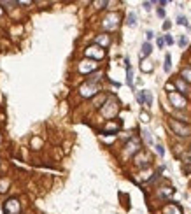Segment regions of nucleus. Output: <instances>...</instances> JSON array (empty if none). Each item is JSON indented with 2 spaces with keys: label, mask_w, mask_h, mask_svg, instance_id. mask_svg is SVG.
<instances>
[{
  "label": "nucleus",
  "mask_w": 191,
  "mask_h": 214,
  "mask_svg": "<svg viewBox=\"0 0 191 214\" xmlns=\"http://www.w3.org/2000/svg\"><path fill=\"white\" fill-rule=\"evenodd\" d=\"M170 128L174 130V134H177L179 137H189L191 135V128L188 125H184V123L177 121V119H170L168 121Z\"/></svg>",
  "instance_id": "obj_1"
},
{
  "label": "nucleus",
  "mask_w": 191,
  "mask_h": 214,
  "mask_svg": "<svg viewBox=\"0 0 191 214\" xmlns=\"http://www.w3.org/2000/svg\"><path fill=\"white\" fill-rule=\"evenodd\" d=\"M118 111H119V105H118L116 100L109 98L105 104L102 105V114L105 116V118H114V116L118 114Z\"/></svg>",
  "instance_id": "obj_2"
},
{
  "label": "nucleus",
  "mask_w": 191,
  "mask_h": 214,
  "mask_svg": "<svg viewBox=\"0 0 191 214\" xmlns=\"http://www.w3.org/2000/svg\"><path fill=\"white\" fill-rule=\"evenodd\" d=\"M100 91V86L98 84H91V83H86L79 88V93H81V97H86V98H90V97H95L97 93Z\"/></svg>",
  "instance_id": "obj_3"
},
{
  "label": "nucleus",
  "mask_w": 191,
  "mask_h": 214,
  "mask_svg": "<svg viewBox=\"0 0 191 214\" xmlns=\"http://www.w3.org/2000/svg\"><path fill=\"white\" fill-rule=\"evenodd\" d=\"M21 211V205H19V200L16 198H9L5 204H4V214H19Z\"/></svg>",
  "instance_id": "obj_4"
},
{
  "label": "nucleus",
  "mask_w": 191,
  "mask_h": 214,
  "mask_svg": "<svg viewBox=\"0 0 191 214\" xmlns=\"http://www.w3.org/2000/svg\"><path fill=\"white\" fill-rule=\"evenodd\" d=\"M168 98H170V102L174 104L175 109H184V107L188 105V102H186V98H184V95H181V93H177V91L168 93Z\"/></svg>",
  "instance_id": "obj_5"
},
{
  "label": "nucleus",
  "mask_w": 191,
  "mask_h": 214,
  "mask_svg": "<svg viewBox=\"0 0 191 214\" xmlns=\"http://www.w3.org/2000/svg\"><path fill=\"white\" fill-rule=\"evenodd\" d=\"M102 25H104V28H107V30L118 28V25H119V14H118V12H111V14L104 20Z\"/></svg>",
  "instance_id": "obj_6"
},
{
  "label": "nucleus",
  "mask_w": 191,
  "mask_h": 214,
  "mask_svg": "<svg viewBox=\"0 0 191 214\" xmlns=\"http://www.w3.org/2000/svg\"><path fill=\"white\" fill-rule=\"evenodd\" d=\"M86 56H91L93 60L97 62V60H102V58L105 56V51H104V48L91 46V48H88V49H86Z\"/></svg>",
  "instance_id": "obj_7"
},
{
  "label": "nucleus",
  "mask_w": 191,
  "mask_h": 214,
  "mask_svg": "<svg viewBox=\"0 0 191 214\" xmlns=\"http://www.w3.org/2000/svg\"><path fill=\"white\" fill-rule=\"evenodd\" d=\"M97 70V63H95V60H83L81 63H79V72L81 74H90V72Z\"/></svg>",
  "instance_id": "obj_8"
},
{
  "label": "nucleus",
  "mask_w": 191,
  "mask_h": 214,
  "mask_svg": "<svg viewBox=\"0 0 191 214\" xmlns=\"http://www.w3.org/2000/svg\"><path fill=\"white\" fill-rule=\"evenodd\" d=\"M163 214H182V209L177 205L175 202H168L167 205L163 207Z\"/></svg>",
  "instance_id": "obj_9"
},
{
  "label": "nucleus",
  "mask_w": 191,
  "mask_h": 214,
  "mask_svg": "<svg viewBox=\"0 0 191 214\" xmlns=\"http://www.w3.org/2000/svg\"><path fill=\"white\" fill-rule=\"evenodd\" d=\"M174 84H175V88L179 90V93H181V95H184V93H188V91H189V88L186 86L184 79H175V83H174Z\"/></svg>",
  "instance_id": "obj_10"
},
{
  "label": "nucleus",
  "mask_w": 191,
  "mask_h": 214,
  "mask_svg": "<svg viewBox=\"0 0 191 214\" xmlns=\"http://www.w3.org/2000/svg\"><path fill=\"white\" fill-rule=\"evenodd\" d=\"M126 63V83L130 88H133V72H132V67H130V62H125Z\"/></svg>",
  "instance_id": "obj_11"
},
{
  "label": "nucleus",
  "mask_w": 191,
  "mask_h": 214,
  "mask_svg": "<svg viewBox=\"0 0 191 214\" xmlns=\"http://www.w3.org/2000/svg\"><path fill=\"white\" fill-rule=\"evenodd\" d=\"M151 51H153V46L149 42H144L142 44V49H140V58H146L151 55Z\"/></svg>",
  "instance_id": "obj_12"
},
{
  "label": "nucleus",
  "mask_w": 191,
  "mask_h": 214,
  "mask_svg": "<svg viewBox=\"0 0 191 214\" xmlns=\"http://www.w3.org/2000/svg\"><path fill=\"white\" fill-rule=\"evenodd\" d=\"M119 130V125L118 123H107L105 127H104V134H111V132H118Z\"/></svg>",
  "instance_id": "obj_13"
},
{
  "label": "nucleus",
  "mask_w": 191,
  "mask_h": 214,
  "mask_svg": "<svg viewBox=\"0 0 191 214\" xmlns=\"http://www.w3.org/2000/svg\"><path fill=\"white\" fill-rule=\"evenodd\" d=\"M109 42H111L109 35H98V37H97V44H100L102 48H107V46H109Z\"/></svg>",
  "instance_id": "obj_14"
},
{
  "label": "nucleus",
  "mask_w": 191,
  "mask_h": 214,
  "mask_svg": "<svg viewBox=\"0 0 191 214\" xmlns=\"http://www.w3.org/2000/svg\"><path fill=\"white\" fill-rule=\"evenodd\" d=\"M100 79H102V72H95V74H91L90 77H88V81L86 83H91V84H97Z\"/></svg>",
  "instance_id": "obj_15"
},
{
  "label": "nucleus",
  "mask_w": 191,
  "mask_h": 214,
  "mask_svg": "<svg viewBox=\"0 0 191 214\" xmlns=\"http://www.w3.org/2000/svg\"><path fill=\"white\" fill-rule=\"evenodd\" d=\"M126 25L128 27H135V25H137V14H135V12H130V14H128Z\"/></svg>",
  "instance_id": "obj_16"
},
{
  "label": "nucleus",
  "mask_w": 191,
  "mask_h": 214,
  "mask_svg": "<svg viewBox=\"0 0 191 214\" xmlns=\"http://www.w3.org/2000/svg\"><path fill=\"white\" fill-rule=\"evenodd\" d=\"M158 195H160L161 198H165V197H170V195H172V188H161V190L158 191Z\"/></svg>",
  "instance_id": "obj_17"
},
{
  "label": "nucleus",
  "mask_w": 191,
  "mask_h": 214,
  "mask_svg": "<svg viewBox=\"0 0 191 214\" xmlns=\"http://www.w3.org/2000/svg\"><path fill=\"white\" fill-rule=\"evenodd\" d=\"M140 70L142 72H151V70H153V65H151V62H142V63H140Z\"/></svg>",
  "instance_id": "obj_18"
},
{
  "label": "nucleus",
  "mask_w": 191,
  "mask_h": 214,
  "mask_svg": "<svg viewBox=\"0 0 191 214\" xmlns=\"http://www.w3.org/2000/svg\"><path fill=\"white\" fill-rule=\"evenodd\" d=\"M142 137H144V141L147 144H153V137H151V132L149 130H142Z\"/></svg>",
  "instance_id": "obj_19"
},
{
  "label": "nucleus",
  "mask_w": 191,
  "mask_h": 214,
  "mask_svg": "<svg viewBox=\"0 0 191 214\" xmlns=\"http://www.w3.org/2000/svg\"><path fill=\"white\" fill-rule=\"evenodd\" d=\"M182 79H186V81H189L191 83V67L182 69Z\"/></svg>",
  "instance_id": "obj_20"
},
{
  "label": "nucleus",
  "mask_w": 191,
  "mask_h": 214,
  "mask_svg": "<svg viewBox=\"0 0 191 214\" xmlns=\"http://www.w3.org/2000/svg\"><path fill=\"white\" fill-rule=\"evenodd\" d=\"M163 69H165V72H170V69H172V60H170V55H167V56H165V65H163Z\"/></svg>",
  "instance_id": "obj_21"
},
{
  "label": "nucleus",
  "mask_w": 191,
  "mask_h": 214,
  "mask_svg": "<svg viewBox=\"0 0 191 214\" xmlns=\"http://www.w3.org/2000/svg\"><path fill=\"white\" fill-rule=\"evenodd\" d=\"M137 100H139V104H146V91H139L137 93Z\"/></svg>",
  "instance_id": "obj_22"
},
{
  "label": "nucleus",
  "mask_w": 191,
  "mask_h": 214,
  "mask_svg": "<svg viewBox=\"0 0 191 214\" xmlns=\"http://www.w3.org/2000/svg\"><path fill=\"white\" fill-rule=\"evenodd\" d=\"M146 91V105H151L153 104V95H151V91H147V90H144Z\"/></svg>",
  "instance_id": "obj_23"
},
{
  "label": "nucleus",
  "mask_w": 191,
  "mask_h": 214,
  "mask_svg": "<svg viewBox=\"0 0 191 214\" xmlns=\"http://www.w3.org/2000/svg\"><path fill=\"white\" fill-rule=\"evenodd\" d=\"M179 46H181V48H186V46H188V37L186 35H181V39H179Z\"/></svg>",
  "instance_id": "obj_24"
},
{
  "label": "nucleus",
  "mask_w": 191,
  "mask_h": 214,
  "mask_svg": "<svg viewBox=\"0 0 191 214\" xmlns=\"http://www.w3.org/2000/svg\"><path fill=\"white\" fill-rule=\"evenodd\" d=\"M93 5H95L97 9H104L107 5V2H105V0H104V2H93Z\"/></svg>",
  "instance_id": "obj_25"
},
{
  "label": "nucleus",
  "mask_w": 191,
  "mask_h": 214,
  "mask_svg": "<svg viewBox=\"0 0 191 214\" xmlns=\"http://www.w3.org/2000/svg\"><path fill=\"white\" fill-rule=\"evenodd\" d=\"M177 23H179V25H184V27H188V20H186L184 16H179V18H177Z\"/></svg>",
  "instance_id": "obj_26"
},
{
  "label": "nucleus",
  "mask_w": 191,
  "mask_h": 214,
  "mask_svg": "<svg viewBox=\"0 0 191 214\" xmlns=\"http://www.w3.org/2000/svg\"><path fill=\"white\" fill-rule=\"evenodd\" d=\"M156 151H158V155H160V156H163V155H165V149H163L161 144H158V146H156Z\"/></svg>",
  "instance_id": "obj_27"
},
{
  "label": "nucleus",
  "mask_w": 191,
  "mask_h": 214,
  "mask_svg": "<svg viewBox=\"0 0 191 214\" xmlns=\"http://www.w3.org/2000/svg\"><path fill=\"white\" fill-rule=\"evenodd\" d=\"M151 5H153L151 2H144V4H142V7L146 9V11H151Z\"/></svg>",
  "instance_id": "obj_28"
},
{
  "label": "nucleus",
  "mask_w": 191,
  "mask_h": 214,
  "mask_svg": "<svg viewBox=\"0 0 191 214\" xmlns=\"http://www.w3.org/2000/svg\"><path fill=\"white\" fill-rule=\"evenodd\" d=\"M165 42H167V44H170V46H172V44H174V39H172V37H170V35H165Z\"/></svg>",
  "instance_id": "obj_29"
},
{
  "label": "nucleus",
  "mask_w": 191,
  "mask_h": 214,
  "mask_svg": "<svg viewBox=\"0 0 191 214\" xmlns=\"http://www.w3.org/2000/svg\"><path fill=\"white\" fill-rule=\"evenodd\" d=\"M163 46H165V39H161V37H160V39H158V48L161 49Z\"/></svg>",
  "instance_id": "obj_30"
},
{
  "label": "nucleus",
  "mask_w": 191,
  "mask_h": 214,
  "mask_svg": "<svg viewBox=\"0 0 191 214\" xmlns=\"http://www.w3.org/2000/svg\"><path fill=\"white\" fill-rule=\"evenodd\" d=\"M146 37H147V41H151V39H153V37H154V34H153V32H151V30H147V32H146Z\"/></svg>",
  "instance_id": "obj_31"
},
{
  "label": "nucleus",
  "mask_w": 191,
  "mask_h": 214,
  "mask_svg": "<svg viewBox=\"0 0 191 214\" xmlns=\"http://www.w3.org/2000/svg\"><path fill=\"white\" fill-rule=\"evenodd\" d=\"M140 118H142V121H149V116L146 114V112H142V114H140Z\"/></svg>",
  "instance_id": "obj_32"
},
{
  "label": "nucleus",
  "mask_w": 191,
  "mask_h": 214,
  "mask_svg": "<svg viewBox=\"0 0 191 214\" xmlns=\"http://www.w3.org/2000/svg\"><path fill=\"white\" fill-rule=\"evenodd\" d=\"M158 16H160V18H165V11H163L161 7L158 9Z\"/></svg>",
  "instance_id": "obj_33"
},
{
  "label": "nucleus",
  "mask_w": 191,
  "mask_h": 214,
  "mask_svg": "<svg viewBox=\"0 0 191 214\" xmlns=\"http://www.w3.org/2000/svg\"><path fill=\"white\" fill-rule=\"evenodd\" d=\"M184 160H186V163H191V153L189 155H184Z\"/></svg>",
  "instance_id": "obj_34"
},
{
  "label": "nucleus",
  "mask_w": 191,
  "mask_h": 214,
  "mask_svg": "<svg viewBox=\"0 0 191 214\" xmlns=\"http://www.w3.org/2000/svg\"><path fill=\"white\" fill-rule=\"evenodd\" d=\"M170 28V21H165L163 23V30H168Z\"/></svg>",
  "instance_id": "obj_35"
},
{
  "label": "nucleus",
  "mask_w": 191,
  "mask_h": 214,
  "mask_svg": "<svg viewBox=\"0 0 191 214\" xmlns=\"http://www.w3.org/2000/svg\"><path fill=\"white\" fill-rule=\"evenodd\" d=\"M2 12H4V9H2V7H0V14H2Z\"/></svg>",
  "instance_id": "obj_36"
}]
</instances>
